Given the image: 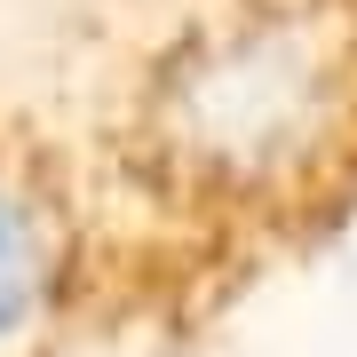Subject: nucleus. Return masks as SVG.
Masks as SVG:
<instances>
[{
	"instance_id": "f257e3e1",
	"label": "nucleus",
	"mask_w": 357,
	"mask_h": 357,
	"mask_svg": "<svg viewBox=\"0 0 357 357\" xmlns=\"http://www.w3.org/2000/svg\"><path fill=\"white\" fill-rule=\"evenodd\" d=\"M56 270H64V246H56V222L40 191L24 175L0 167V342H16L56 294Z\"/></svg>"
}]
</instances>
